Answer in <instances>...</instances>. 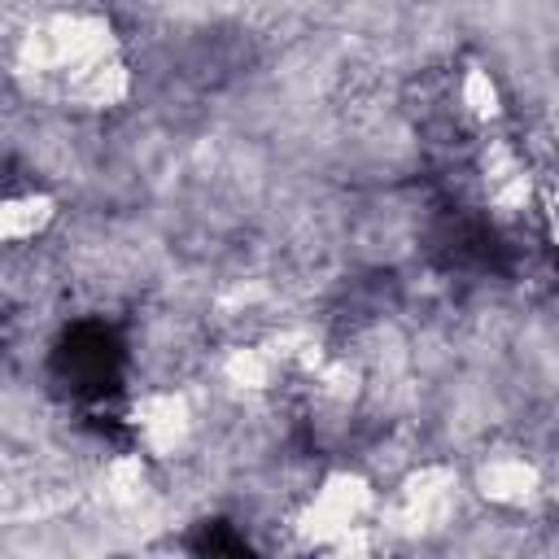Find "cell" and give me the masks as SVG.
<instances>
[{
    "label": "cell",
    "mask_w": 559,
    "mask_h": 559,
    "mask_svg": "<svg viewBox=\"0 0 559 559\" xmlns=\"http://www.w3.org/2000/svg\"><path fill=\"white\" fill-rule=\"evenodd\" d=\"M122 367H127V349H122L118 332L96 319L74 323L52 354V371H57L61 389L87 406H105L122 393Z\"/></svg>",
    "instance_id": "6da1fadb"
}]
</instances>
